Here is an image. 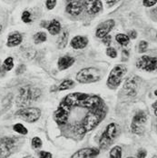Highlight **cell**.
<instances>
[{"instance_id":"obj_1","label":"cell","mask_w":157,"mask_h":158,"mask_svg":"<svg viewBox=\"0 0 157 158\" xmlns=\"http://www.w3.org/2000/svg\"><path fill=\"white\" fill-rule=\"evenodd\" d=\"M105 113L99 96L76 92L64 98L54 116L59 126H68L72 135L82 136L97 127Z\"/></svg>"},{"instance_id":"obj_2","label":"cell","mask_w":157,"mask_h":158,"mask_svg":"<svg viewBox=\"0 0 157 158\" xmlns=\"http://www.w3.org/2000/svg\"><path fill=\"white\" fill-rule=\"evenodd\" d=\"M41 95L38 88L31 87L30 85L24 86L20 89L19 95L16 98V105L19 107H27L32 101L37 99Z\"/></svg>"},{"instance_id":"obj_3","label":"cell","mask_w":157,"mask_h":158,"mask_svg":"<svg viewBox=\"0 0 157 158\" xmlns=\"http://www.w3.org/2000/svg\"><path fill=\"white\" fill-rule=\"evenodd\" d=\"M102 77V72L95 67H87L80 70L76 75V80L82 84H90L99 81Z\"/></svg>"},{"instance_id":"obj_4","label":"cell","mask_w":157,"mask_h":158,"mask_svg":"<svg viewBox=\"0 0 157 158\" xmlns=\"http://www.w3.org/2000/svg\"><path fill=\"white\" fill-rule=\"evenodd\" d=\"M127 72V68L125 64H117L111 70L107 79V85L110 88H116L122 83L124 77Z\"/></svg>"},{"instance_id":"obj_5","label":"cell","mask_w":157,"mask_h":158,"mask_svg":"<svg viewBox=\"0 0 157 158\" xmlns=\"http://www.w3.org/2000/svg\"><path fill=\"white\" fill-rule=\"evenodd\" d=\"M118 126L115 123H111L110 125H108L105 131L103 133L100 141H99V145L100 148L102 149H105L107 148L111 144V143L114 140V138L117 136L118 134Z\"/></svg>"},{"instance_id":"obj_6","label":"cell","mask_w":157,"mask_h":158,"mask_svg":"<svg viewBox=\"0 0 157 158\" xmlns=\"http://www.w3.org/2000/svg\"><path fill=\"white\" fill-rule=\"evenodd\" d=\"M40 115H41V111L36 107H25L16 113V116L27 123H34L37 121Z\"/></svg>"},{"instance_id":"obj_7","label":"cell","mask_w":157,"mask_h":158,"mask_svg":"<svg viewBox=\"0 0 157 158\" xmlns=\"http://www.w3.org/2000/svg\"><path fill=\"white\" fill-rule=\"evenodd\" d=\"M147 121V114L143 111H139L137 112L132 121L131 124V129L133 133L136 135H142L144 132V126Z\"/></svg>"},{"instance_id":"obj_8","label":"cell","mask_w":157,"mask_h":158,"mask_svg":"<svg viewBox=\"0 0 157 158\" xmlns=\"http://www.w3.org/2000/svg\"><path fill=\"white\" fill-rule=\"evenodd\" d=\"M16 144L15 138L3 137L0 140V158H7L11 154Z\"/></svg>"},{"instance_id":"obj_9","label":"cell","mask_w":157,"mask_h":158,"mask_svg":"<svg viewBox=\"0 0 157 158\" xmlns=\"http://www.w3.org/2000/svg\"><path fill=\"white\" fill-rule=\"evenodd\" d=\"M137 68L145 71H154L156 69V57H151L148 56H141L136 62Z\"/></svg>"},{"instance_id":"obj_10","label":"cell","mask_w":157,"mask_h":158,"mask_svg":"<svg viewBox=\"0 0 157 158\" xmlns=\"http://www.w3.org/2000/svg\"><path fill=\"white\" fill-rule=\"evenodd\" d=\"M114 27V21L113 19H108L103 23H101L96 29V36L98 38H103L105 35H107L109 34V32L113 29V27Z\"/></svg>"},{"instance_id":"obj_11","label":"cell","mask_w":157,"mask_h":158,"mask_svg":"<svg viewBox=\"0 0 157 158\" xmlns=\"http://www.w3.org/2000/svg\"><path fill=\"white\" fill-rule=\"evenodd\" d=\"M99 155V150L96 148H84L76 152L71 158H95Z\"/></svg>"},{"instance_id":"obj_12","label":"cell","mask_w":157,"mask_h":158,"mask_svg":"<svg viewBox=\"0 0 157 158\" xmlns=\"http://www.w3.org/2000/svg\"><path fill=\"white\" fill-rule=\"evenodd\" d=\"M66 12L72 16H78L83 11V2L81 1H69L66 5Z\"/></svg>"},{"instance_id":"obj_13","label":"cell","mask_w":157,"mask_h":158,"mask_svg":"<svg viewBox=\"0 0 157 158\" xmlns=\"http://www.w3.org/2000/svg\"><path fill=\"white\" fill-rule=\"evenodd\" d=\"M83 6H85L88 14L94 15L101 10L102 2L101 1H83Z\"/></svg>"},{"instance_id":"obj_14","label":"cell","mask_w":157,"mask_h":158,"mask_svg":"<svg viewBox=\"0 0 157 158\" xmlns=\"http://www.w3.org/2000/svg\"><path fill=\"white\" fill-rule=\"evenodd\" d=\"M137 77H130L126 81L124 85V89L126 91V94L129 95H136V87H137Z\"/></svg>"},{"instance_id":"obj_15","label":"cell","mask_w":157,"mask_h":158,"mask_svg":"<svg viewBox=\"0 0 157 158\" xmlns=\"http://www.w3.org/2000/svg\"><path fill=\"white\" fill-rule=\"evenodd\" d=\"M22 40H23V36H22V35L19 32H13L7 37L6 46L9 47V48L16 47V46L21 44Z\"/></svg>"},{"instance_id":"obj_16","label":"cell","mask_w":157,"mask_h":158,"mask_svg":"<svg viewBox=\"0 0 157 158\" xmlns=\"http://www.w3.org/2000/svg\"><path fill=\"white\" fill-rule=\"evenodd\" d=\"M75 58L72 57V56H62L58 59V62H57V66L59 68V70H64V69H67L69 68L70 66H72L74 63H75Z\"/></svg>"},{"instance_id":"obj_17","label":"cell","mask_w":157,"mask_h":158,"mask_svg":"<svg viewBox=\"0 0 157 158\" xmlns=\"http://www.w3.org/2000/svg\"><path fill=\"white\" fill-rule=\"evenodd\" d=\"M88 44V39L85 36L76 35L71 40V47L74 49H82L85 48Z\"/></svg>"},{"instance_id":"obj_18","label":"cell","mask_w":157,"mask_h":158,"mask_svg":"<svg viewBox=\"0 0 157 158\" xmlns=\"http://www.w3.org/2000/svg\"><path fill=\"white\" fill-rule=\"evenodd\" d=\"M47 28L51 35H58L61 31V24L56 19H54L48 24Z\"/></svg>"},{"instance_id":"obj_19","label":"cell","mask_w":157,"mask_h":158,"mask_svg":"<svg viewBox=\"0 0 157 158\" xmlns=\"http://www.w3.org/2000/svg\"><path fill=\"white\" fill-rule=\"evenodd\" d=\"M68 36H69L68 32L66 30H64L61 34V35L58 38V48L60 49H63L66 47L67 41H68Z\"/></svg>"},{"instance_id":"obj_20","label":"cell","mask_w":157,"mask_h":158,"mask_svg":"<svg viewBox=\"0 0 157 158\" xmlns=\"http://www.w3.org/2000/svg\"><path fill=\"white\" fill-rule=\"evenodd\" d=\"M74 86H75V82H74L73 80L67 79V80H64V81H63V82L60 84V85H59L58 89H59L60 91H64V90L71 89V88H73Z\"/></svg>"},{"instance_id":"obj_21","label":"cell","mask_w":157,"mask_h":158,"mask_svg":"<svg viewBox=\"0 0 157 158\" xmlns=\"http://www.w3.org/2000/svg\"><path fill=\"white\" fill-rule=\"evenodd\" d=\"M115 39H116V41H117L120 45H122V46H126V45H128L129 42H130L129 37H128L126 35H125V34H118V35H116Z\"/></svg>"},{"instance_id":"obj_22","label":"cell","mask_w":157,"mask_h":158,"mask_svg":"<svg viewBox=\"0 0 157 158\" xmlns=\"http://www.w3.org/2000/svg\"><path fill=\"white\" fill-rule=\"evenodd\" d=\"M47 40V34L44 32H38L34 35V41L35 44L43 43Z\"/></svg>"},{"instance_id":"obj_23","label":"cell","mask_w":157,"mask_h":158,"mask_svg":"<svg viewBox=\"0 0 157 158\" xmlns=\"http://www.w3.org/2000/svg\"><path fill=\"white\" fill-rule=\"evenodd\" d=\"M110 158H122V148L120 146H114L111 149Z\"/></svg>"},{"instance_id":"obj_24","label":"cell","mask_w":157,"mask_h":158,"mask_svg":"<svg viewBox=\"0 0 157 158\" xmlns=\"http://www.w3.org/2000/svg\"><path fill=\"white\" fill-rule=\"evenodd\" d=\"M3 70L5 71H10L13 67H14V61H13V58L12 57H7L4 63H3Z\"/></svg>"},{"instance_id":"obj_25","label":"cell","mask_w":157,"mask_h":158,"mask_svg":"<svg viewBox=\"0 0 157 158\" xmlns=\"http://www.w3.org/2000/svg\"><path fill=\"white\" fill-rule=\"evenodd\" d=\"M13 129H14V131H16V133H19L21 135H27V129L21 124H16L13 127Z\"/></svg>"},{"instance_id":"obj_26","label":"cell","mask_w":157,"mask_h":158,"mask_svg":"<svg viewBox=\"0 0 157 158\" xmlns=\"http://www.w3.org/2000/svg\"><path fill=\"white\" fill-rule=\"evenodd\" d=\"M23 22L25 23H30L31 22V13L29 11H24L23 14H22V16H21Z\"/></svg>"},{"instance_id":"obj_27","label":"cell","mask_w":157,"mask_h":158,"mask_svg":"<svg viewBox=\"0 0 157 158\" xmlns=\"http://www.w3.org/2000/svg\"><path fill=\"white\" fill-rule=\"evenodd\" d=\"M147 48H148V43L144 40H142L139 43V46H138V52L139 53H144V52H146Z\"/></svg>"},{"instance_id":"obj_28","label":"cell","mask_w":157,"mask_h":158,"mask_svg":"<svg viewBox=\"0 0 157 158\" xmlns=\"http://www.w3.org/2000/svg\"><path fill=\"white\" fill-rule=\"evenodd\" d=\"M32 146L34 148H36V149L37 148H40L42 146V141H41V139L39 137L33 138V140H32Z\"/></svg>"},{"instance_id":"obj_29","label":"cell","mask_w":157,"mask_h":158,"mask_svg":"<svg viewBox=\"0 0 157 158\" xmlns=\"http://www.w3.org/2000/svg\"><path fill=\"white\" fill-rule=\"evenodd\" d=\"M106 55L112 58H115L117 56V52L114 48H108L106 50Z\"/></svg>"},{"instance_id":"obj_30","label":"cell","mask_w":157,"mask_h":158,"mask_svg":"<svg viewBox=\"0 0 157 158\" xmlns=\"http://www.w3.org/2000/svg\"><path fill=\"white\" fill-rule=\"evenodd\" d=\"M56 5V0H47V2H46V6H47L48 10L54 9Z\"/></svg>"},{"instance_id":"obj_31","label":"cell","mask_w":157,"mask_h":158,"mask_svg":"<svg viewBox=\"0 0 157 158\" xmlns=\"http://www.w3.org/2000/svg\"><path fill=\"white\" fill-rule=\"evenodd\" d=\"M25 71H26V65L22 64L18 65V67L16 68V75H20V74H23Z\"/></svg>"},{"instance_id":"obj_32","label":"cell","mask_w":157,"mask_h":158,"mask_svg":"<svg viewBox=\"0 0 157 158\" xmlns=\"http://www.w3.org/2000/svg\"><path fill=\"white\" fill-rule=\"evenodd\" d=\"M102 39H103V43H104L105 46H110L111 40H112V36H111L110 35H105V37H103Z\"/></svg>"},{"instance_id":"obj_33","label":"cell","mask_w":157,"mask_h":158,"mask_svg":"<svg viewBox=\"0 0 157 158\" xmlns=\"http://www.w3.org/2000/svg\"><path fill=\"white\" fill-rule=\"evenodd\" d=\"M146 155H147V152L144 149H140L136 155V158H145Z\"/></svg>"},{"instance_id":"obj_34","label":"cell","mask_w":157,"mask_h":158,"mask_svg":"<svg viewBox=\"0 0 157 158\" xmlns=\"http://www.w3.org/2000/svg\"><path fill=\"white\" fill-rule=\"evenodd\" d=\"M126 35L129 37V39H135L137 37V33L134 30H131V31L128 32V34Z\"/></svg>"},{"instance_id":"obj_35","label":"cell","mask_w":157,"mask_h":158,"mask_svg":"<svg viewBox=\"0 0 157 158\" xmlns=\"http://www.w3.org/2000/svg\"><path fill=\"white\" fill-rule=\"evenodd\" d=\"M39 158H52V155L48 152L42 151L39 153Z\"/></svg>"},{"instance_id":"obj_36","label":"cell","mask_w":157,"mask_h":158,"mask_svg":"<svg viewBox=\"0 0 157 158\" xmlns=\"http://www.w3.org/2000/svg\"><path fill=\"white\" fill-rule=\"evenodd\" d=\"M143 4L145 6H153L155 5H156V1H151V0H144L143 1Z\"/></svg>"},{"instance_id":"obj_37","label":"cell","mask_w":157,"mask_h":158,"mask_svg":"<svg viewBox=\"0 0 157 158\" xmlns=\"http://www.w3.org/2000/svg\"><path fill=\"white\" fill-rule=\"evenodd\" d=\"M122 56H123V60H124V59L126 60V59H127V57H128V56H129L128 51H127V50H123V52H122Z\"/></svg>"},{"instance_id":"obj_38","label":"cell","mask_w":157,"mask_h":158,"mask_svg":"<svg viewBox=\"0 0 157 158\" xmlns=\"http://www.w3.org/2000/svg\"><path fill=\"white\" fill-rule=\"evenodd\" d=\"M106 3L108 4V5H114V4H116L117 3V1H106Z\"/></svg>"},{"instance_id":"obj_39","label":"cell","mask_w":157,"mask_h":158,"mask_svg":"<svg viewBox=\"0 0 157 158\" xmlns=\"http://www.w3.org/2000/svg\"><path fill=\"white\" fill-rule=\"evenodd\" d=\"M2 74H3V67L0 65V76H1Z\"/></svg>"},{"instance_id":"obj_40","label":"cell","mask_w":157,"mask_h":158,"mask_svg":"<svg viewBox=\"0 0 157 158\" xmlns=\"http://www.w3.org/2000/svg\"><path fill=\"white\" fill-rule=\"evenodd\" d=\"M2 31V25L0 24V32Z\"/></svg>"},{"instance_id":"obj_41","label":"cell","mask_w":157,"mask_h":158,"mask_svg":"<svg viewBox=\"0 0 157 158\" xmlns=\"http://www.w3.org/2000/svg\"><path fill=\"white\" fill-rule=\"evenodd\" d=\"M24 158H34V157H32V156H26V157H24Z\"/></svg>"},{"instance_id":"obj_42","label":"cell","mask_w":157,"mask_h":158,"mask_svg":"<svg viewBox=\"0 0 157 158\" xmlns=\"http://www.w3.org/2000/svg\"><path fill=\"white\" fill-rule=\"evenodd\" d=\"M153 158H156V156H154V157Z\"/></svg>"},{"instance_id":"obj_43","label":"cell","mask_w":157,"mask_h":158,"mask_svg":"<svg viewBox=\"0 0 157 158\" xmlns=\"http://www.w3.org/2000/svg\"><path fill=\"white\" fill-rule=\"evenodd\" d=\"M127 158H134V157H127Z\"/></svg>"}]
</instances>
